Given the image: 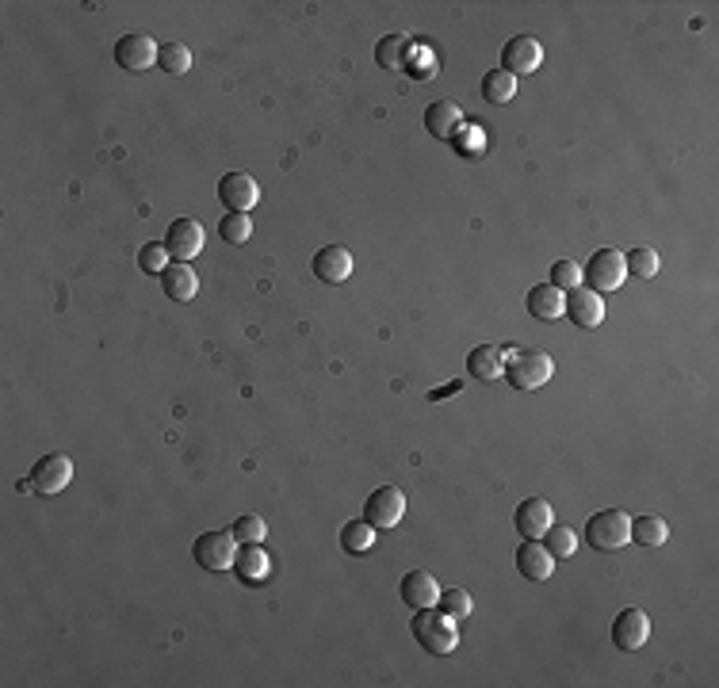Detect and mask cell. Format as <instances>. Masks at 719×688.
I'll list each match as a JSON object with an SVG mask.
<instances>
[{
  "instance_id": "cell-24",
  "label": "cell",
  "mask_w": 719,
  "mask_h": 688,
  "mask_svg": "<svg viewBox=\"0 0 719 688\" xmlns=\"http://www.w3.org/2000/svg\"><path fill=\"white\" fill-rule=\"evenodd\" d=\"M632 539L639 547H662V543L670 539V524H666L662 516H635Z\"/></svg>"
},
{
  "instance_id": "cell-5",
  "label": "cell",
  "mask_w": 719,
  "mask_h": 688,
  "mask_svg": "<svg viewBox=\"0 0 719 688\" xmlns=\"http://www.w3.org/2000/svg\"><path fill=\"white\" fill-rule=\"evenodd\" d=\"M238 539L234 532H203L192 547V559L203 566V570H234L238 566Z\"/></svg>"
},
{
  "instance_id": "cell-25",
  "label": "cell",
  "mask_w": 719,
  "mask_h": 688,
  "mask_svg": "<svg viewBox=\"0 0 719 688\" xmlns=\"http://www.w3.org/2000/svg\"><path fill=\"white\" fill-rule=\"evenodd\" d=\"M157 65L165 69V73H173V77H184L188 69H192V50L184 43H161L157 46Z\"/></svg>"
},
{
  "instance_id": "cell-22",
  "label": "cell",
  "mask_w": 719,
  "mask_h": 688,
  "mask_svg": "<svg viewBox=\"0 0 719 688\" xmlns=\"http://www.w3.org/2000/svg\"><path fill=\"white\" fill-rule=\"evenodd\" d=\"M482 100H490V104H513V100H517V77L505 73V69H490V73L482 77Z\"/></svg>"
},
{
  "instance_id": "cell-11",
  "label": "cell",
  "mask_w": 719,
  "mask_h": 688,
  "mask_svg": "<svg viewBox=\"0 0 719 688\" xmlns=\"http://www.w3.org/2000/svg\"><path fill=\"white\" fill-rule=\"evenodd\" d=\"M115 62L123 65L127 73H146L150 65H157V43L142 31H131L115 43Z\"/></svg>"
},
{
  "instance_id": "cell-3",
  "label": "cell",
  "mask_w": 719,
  "mask_h": 688,
  "mask_svg": "<svg viewBox=\"0 0 719 688\" xmlns=\"http://www.w3.org/2000/svg\"><path fill=\"white\" fill-rule=\"evenodd\" d=\"M586 539L593 551H620L632 543V516L624 509H605V513H593L586 524Z\"/></svg>"
},
{
  "instance_id": "cell-9",
  "label": "cell",
  "mask_w": 719,
  "mask_h": 688,
  "mask_svg": "<svg viewBox=\"0 0 719 688\" xmlns=\"http://www.w3.org/2000/svg\"><path fill=\"white\" fill-rule=\"evenodd\" d=\"M544 65V43L532 39V35H517L509 39L502 50V69L513 73V77H524V73H536Z\"/></svg>"
},
{
  "instance_id": "cell-28",
  "label": "cell",
  "mask_w": 719,
  "mask_h": 688,
  "mask_svg": "<svg viewBox=\"0 0 719 688\" xmlns=\"http://www.w3.org/2000/svg\"><path fill=\"white\" fill-rule=\"evenodd\" d=\"M406 50H414V39H410V35H387V39L379 43V50H375V58H379L383 69H398L402 58H406Z\"/></svg>"
},
{
  "instance_id": "cell-12",
  "label": "cell",
  "mask_w": 719,
  "mask_h": 688,
  "mask_svg": "<svg viewBox=\"0 0 719 688\" xmlns=\"http://www.w3.org/2000/svg\"><path fill=\"white\" fill-rule=\"evenodd\" d=\"M551 524H555V513H551V501H547V497H524L521 505L513 509V528H517L524 539H540Z\"/></svg>"
},
{
  "instance_id": "cell-8",
  "label": "cell",
  "mask_w": 719,
  "mask_h": 688,
  "mask_svg": "<svg viewBox=\"0 0 719 688\" xmlns=\"http://www.w3.org/2000/svg\"><path fill=\"white\" fill-rule=\"evenodd\" d=\"M647 639H651V620H647L643 608H624V612L612 620V643H616V650L635 654V650L647 646Z\"/></svg>"
},
{
  "instance_id": "cell-26",
  "label": "cell",
  "mask_w": 719,
  "mask_h": 688,
  "mask_svg": "<svg viewBox=\"0 0 719 688\" xmlns=\"http://www.w3.org/2000/svg\"><path fill=\"white\" fill-rule=\"evenodd\" d=\"M547 551H551V559H574V551H578V536H574V528H559V524H551L544 536H540Z\"/></svg>"
},
{
  "instance_id": "cell-1",
  "label": "cell",
  "mask_w": 719,
  "mask_h": 688,
  "mask_svg": "<svg viewBox=\"0 0 719 688\" xmlns=\"http://www.w3.org/2000/svg\"><path fill=\"white\" fill-rule=\"evenodd\" d=\"M555 375V360L540 348H513L505 356V375L517 390H540Z\"/></svg>"
},
{
  "instance_id": "cell-20",
  "label": "cell",
  "mask_w": 719,
  "mask_h": 688,
  "mask_svg": "<svg viewBox=\"0 0 719 688\" xmlns=\"http://www.w3.org/2000/svg\"><path fill=\"white\" fill-rule=\"evenodd\" d=\"M161 287H165V295H169L173 302H192L199 291V276L192 272V264L173 260V264L161 272Z\"/></svg>"
},
{
  "instance_id": "cell-13",
  "label": "cell",
  "mask_w": 719,
  "mask_h": 688,
  "mask_svg": "<svg viewBox=\"0 0 719 688\" xmlns=\"http://www.w3.org/2000/svg\"><path fill=\"white\" fill-rule=\"evenodd\" d=\"M203 226H199L196 218H176L173 226H169V234H165V249H169V257L173 260H188L199 257L203 253Z\"/></svg>"
},
{
  "instance_id": "cell-4",
  "label": "cell",
  "mask_w": 719,
  "mask_h": 688,
  "mask_svg": "<svg viewBox=\"0 0 719 688\" xmlns=\"http://www.w3.org/2000/svg\"><path fill=\"white\" fill-rule=\"evenodd\" d=\"M582 280L589 283V291L597 295H609L616 287H624L628 280V264H624V253L620 249H597L589 264L582 268Z\"/></svg>"
},
{
  "instance_id": "cell-21",
  "label": "cell",
  "mask_w": 719,
  "mask_h": 688,
  "mask_svg": "<svg viewBox=\"0 0 719 688\" xmlns=\"http://www.w3.org/2000/svg\"><path fill=\"white\" fill-rule=\"evenodd\" d=\"M467 371L482 379V383H490V379H502L505 375V352L498 344H479V348H471V356H467Z\"/></svg>"
},
{
  "instance_id": "cell-7",
  "label": "cell",
  "mask_w": 719,
  "mask_h": 688,
  "mask_svg": "<svg viewBox=\"0 0 719 688\" xmlns=\"http://www.w3.org/2000/svg\"><path fill=\"white\" fill-rule=\"evenodd\" d=\"M402 516H406V494H402L398 486H379V490L364 501V520H368L375 532L398 528Z\"/></svg>"
},
{
  "instance_id": "cell-27",
  "label": "cell",
  "mask_w": 719,
  "mask_h": 688,
  "mask_svg": "<svg viewBox=\"0 0 719 688\" xmlns=\"http://www.w3.org/2000/svg\"><path fill=\"white\" fill-rule=\"evenodd\" d=\"M371 543H375V528H371L368 520H349V524L341 528V547H345L349 555H364Z\"/></svg>"
},
{
  "instance_id": "cell-2",
  "label": "cell",
  "mask_w": 719,
  "mask_h": 688,
  "mask_svg": "<svg viewBox=\"0 0 719 688\" xmlns=\"http://www.w3.org/2000/svg\"><path fill=\"white\" fill-rule=\"evenodd\" d=\"M414 639L429 654H452L459 643V627H456V616H448L444 608L436 612V608H417L414 616Z\"/></svg>"
},
{
  "instance_id": "cell-23",
  "label": "cell",
  "mask_w": 719,
  "mask_h": 688,
  "mask_svg": "<svg viewBox=\"0 0 719 688\" xmlns=\"http://www.w3.org/2000/svg\"><path fill=\"white\" fill-rule=\"evenodd\" d=\"M268 551H264L261 543H245L238 551V578L241 581H261L268 578Z\"/></svg>"
},
{
  "instance_id": "cell-31",
  "label": "cell",
  "mask_w": 719,
  "mask_h": 688,
  "mask_svg": "<svg viewBox=\"0 0 719 688\" xmlns=\"http://www.w3.org/2000/svg\"><path fill=\"white\" fill-rule=\"evenodd\" d=\"M436 604H440L448 616H456V620L471 616V608H475L471 593H467V589H459V585H452V589H440V601H436Z\"/></svg>"
},
{
  "instance_id": "cell-6",
  "label": "cell",
  "mask_w": 719,
  "mask_h": 688,
  "mask_svg": "<svg viewBox=\"0 0 719 688\" xmlns=\"http://www.w3.org/2000/svg\"><path fill=\"white\" fill-rule=\"evenodd\" d=\"M69 482H73V459L62 452L43 455V459L31 467V494L54 497V494H62Z\"/></svg>"
},
{
  "instance_id": "cell-19",
  "label": "cell",
  "mask_w": 719,
  "mask_h": 688,
  "mask_svg": "<svg viewBox=\"0 0 719 688\" xmlns=\"http://www.w3.org/2000/svg\"><path fill=\"white\" fill-rule=\"evenodd\" d=\"M402 601L410 604V608H433L436 601H440V585H436V578L429 574V570H410L406 578H402Z\"/></svg>"
},
{
  "instance_id": "cell-30",
  "label": "cell",
  "mask_w": 719,
  "mask_h": 688,
  "mask_svg": "<svg viewBox=\"0 0 719 688\" xmlns=\"http://www.w3.org/2000/svg\"><path fill=\"white\" fill-rule=\"evenodd\" d=\"M624 264H628V276H635V280H654V276H658V253L647 249V245L632 249V253L624 257Z\"/></svg>"
},
{
  "instance_id": "cell-18",
  "label": "cell",
  "mask_w": 719,
  "mask_h": 688,
  "mask_svg": "<svg viewBox=\"0 0 719 688\" xmlns=\"http://www.w3.org/2000/svg\"><path fill=\"white\" fill-rule=\"evenodd\" d=\"M528 314L540 318V322H555V318H567V291L551 287V283H536L528 291Z\"/></svg>"
},
{
  "instance_id": "cell-35",
  "label": "cell",
  "mask_w": 719,
  "mask_h": 688,
  "mask_svg": "<svg viewBox=\"0 0 719 688\" xmlns=\"http://www.w3.org/2000/svg\"><path fill=\"white\" fill-rule=\"evenodd\" d=\"M456 390H459V383H452V387L433 390V394H429V402H440V398H448V394H456Z\"/></svg>"
},
{
  "instance_id": "cell-16",
  "label": "cell",
  "mask_w": 719,
  "mask_h": 688,
  "mask_svg": "<svg viewBox=\"0 0 719 688\" xmlns=\"http://www.w3.org/2000/svg\"><path fill=\"white\" fill-rule=\"evenodd\" d=\"M425 130H429L433 138H440V142L459 138V130H463V111H459V104H452V100L429 104V111H425Z\"/></svg>"
},
{
  "instance_id": "cell-34",
  "label": "cell",
  "mask_w": 719,
  "mask_h": 688,
  "mask_svg": "<svg viewBox=\"0 0 719 688\" xmlns=\"http://www.w3.org/2000/svg\"><path fill=\"white\" fill-rule=\"evenodd\" d=\"M138 264H142V272H165L169 264H173V257H169V249H165V241H150L142 253H138Z\"/></svg>"
},
{
  "instance_id": "cell-33",
  "label": "cell",
  "mask_w": 719,
  "mask_h": 688,
  "mask_svg": "<svg viewBox=\"0 0 719 688\" xmlns=\"http://www.w3.org/2000/svg\"><path fill=\"white\" fill-rule=\"evenodd\" d=\"M230 532H234L238 543H261V539L268 536V524H264L261 516H238V520L230 524Z\"/></svg>"
},
{
  "instance_id": "cell-15",
  "label": "cell",
  "mask_w": 719,
  "mask_h": 688,
  "mask_svg": "<svg viewBox=\"0 0 719 688\" xmlns=\"http://www.w3.org/2000/svg\"><path fill=\"white\" fill-rule=\"evenodd\" d=\"M513 559H517L521 578H528V581H547L551 574H555V559H551V551H547L540 539H524Z\"/></svg>"
},
{
  "instance_id": "cell-29",
  "label": "cell",
  "mask_w": 719,
  "mask_h": 688,
  "mask_svg": "<svg viewBox=\"0 0 719 688\" xmlns=\"http://www.w3.org/2000/svg\"><path fill=\"white\" fill-rule=\"evenodd\" d=\"M218 234H222L226 245H245L249 234H253V218L241 215V211H230V215L218 222Z\"/></svg>"
},
{
  "instance_id": "cell-14",
  "label": "cell",
  "mask_w": 719,
  "mask_h": 688,
  "mask_svg": "<svg viewBox=\"0 0 719 688\" xmlns=\"http://www.w3.org/2000/svg\"><path fill=\"white\" fill-rule=\"evenodd\" d=\"M605 299L597 295V291H589V287H574L567 295V318L574 325H582V329H597V325L605 322Z\"/></svg>"
},
{
  "instance_id": "cell-10",
  "label": "cell",
  "mask_w": 719,
  "mask_h": 688,
  "mask_svg": "<svg viewBox=\"0 0 719 688\" xmlns=\"http://www.w3.org/2000/svg\"><path fill=\"white\" fill-rule=\"evenodd\" d=\"M218 199H222L230 211L249 215V211L261 203V188H257V180H253L249 172H226V176L218 180Z\"/></svg>"
},
{
  "instance_id": "cell-32",
  "label": "cell",
  "mask_w": 719,
  "mask_h": 688,
  "mask_svg": "<svg viewBox=\"0 0 719 688\" xmlns=\"http://www.w3.org/2000/svg\"><path fill=\"white\" fill-rule=\"evenodd\" d=\"M551 287H559V291H574V287H582V268L574 264V260H555L551 264Z\"/></svg>"
},
{
  "instance_id": "cell-17",
  "label": "cell",
  "mask_w": 719,
  "mask_h": 688,
  "mask_svg": "<svg viewBox=\"0 0 719 688\" xmlns=\"http://www.w3.org/2000/svg\"><path fill=\"white\" fill-rule=\"evenodd\" d=\"M314 276L322 283H345L352 276V253L345 245H326L314 253Z\"/></svg>"
}]
</instances>
